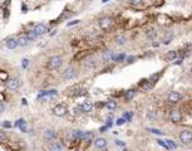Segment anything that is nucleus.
Returning a JSON list of instances; mask_svg holds the SVG:
<instances>
[{"label": "nucleus", "instance_id": "nucleus-1", "mask_svg": "<svg viewBox=\"0 0 192 151\" xmlns=\"http://www.w3.org/2000/svg\"><path fill=\"white\" fill-rule=\"evenodd\" d=\"M180 140L183 145H191L192 144V131L190 128H185L180 134Z\"/></svg>", "mask_w": 192, "mask_h": 151}, {"label": "nucleus", "instance_id": "nucleus-2", "mask_svg": "<svg viewBox=\"0 0 192 151\" xmlns=\"http://www.w3.org/2000/svg\"><path fill=\"white\" fill-rule=\"evenodd\" d=\"M68 112L67 110V106L65 105H56L54 108H53V115L56 116V117H63V116H65Z\"/></svg>", "mask_w": 192, "mask_h": 151}, {"label": "nucleus", "instance_id": "nucleus-3", "mask_svg": "<svg viewBox=\"0 0 192 151\" xmlns=\"http://www.w3.org/2000/svg\"><path fill=\"white\" fill-rule=\"evenodd\" d=\"M62 63H63L62 57L54 55V57H52V58L49 59V68L50 69H58L62 65Z\"/></svg>", "mask_w": 192, "mask_h": 151}, {"label": "nucleus", "instance_id": "nucleus-4", "mask_svg": "<svg viewBox=\"0 0 192 151\" xmlns=\"http://www.w3.org/2000/svg\"><path fill=\"white\" fill-rule=\"evenodd\" d=\"M181 120H182L181 112L176 108L171 110V112H169V121H171L172 124H178V122H181Z\"/></svg>", "mask_w": 192, "mask_h": 151}, {"label": "nucleus", "instance_id": "nucleus-5", "mask_svg": "<svg viewBox=\"0 0 192 151\" xmlns=\"http://www.w3.org/2000/svg\"><path fill=\"white\" fill-rule=\"evenodd\" d=\"M74 77H75V69L72 68V67L67 68L64 72H63V74H62V78L64 81H70V80H73Z\"/></svg>", "mask_w": 192, "mask_h": 151}, {"label": "nucleus", "instance_id": "nucleus-6", "mask_svg": "<svg viewBox=\"0 0 192 151\" xmlns=\"http://www.w3.org/2000/svg\"><path fill=\"white\" fill-rule=\"evenodd\" d=\"M181 98H182L181 93L177 92V91H172V92H169L168 97H167L169 103H177V102H180V101H181Z\"/></svg>", "mask_w": 192, "mask_h": 151}, {"label": "nucleus", "instance_id": "nucleus-7", "mask_svg": "<svg viewBox=\"0 0 192 151\" xmlns=\"http://www.w3.org/2000/svg\"><path fill=\"white\" fill-rule=\"evenodd\" d=\"M96 67H97V62L93 58H87L83 62V68L86 71H93V69H96Z\"/></svg>", "mask_w": 192, "mask_h": 151}, {"label": "nucleus", "instance_id": "nucleus-8", "mask_svg": "<svg viewBox=\"0 0 192 151\" xmlns=\"http://www.w3.org/2000/svg\"><path fill=\"white\" fill-rule=\"evenodd\" d=\"M99 25H100V28H102V29H104V30L109 29V28H111V25H112V19L109 18V17L102 18L99 20Z\"/></svg>", "mask_w": 192, "mask_h": 151}, {"label": "nucleus", "instance_id": "nucleus-9", "mask_svg": "<svg viewBox=\"0 0 192 151\" xmlns=\"http://www.w3.org/2000/svg\"><path fill=\"white\" fill-rule=\"evenodd\" d=\"M19 86H20V82H19L18 78H11V80L8 81V88H9L10 91L18 90Z\"/></svg>", "mask_w": 192, "mask_h": 151}, {"label": "nucleus", "instance_id": "nucleus-10", "mask_svg": "<svg viewBox=\"0 0 192 151\" xmlns=\"http://www.w3.org/2000/svg\"><path fill=\"white\" fill-rule=\"evenodd\" d=\"M94 146L97 149H104V147H107V140L104 137H97L94 140Z\"/></svg>", "mask_w": 192, "mask_h": 151}, {"label": "nucleus", "instance_id": "nucleus-11", "mask_svg": "<svg viewBox=\"0 0 192 151\" xmlns=\"http://www.w3.org/2000/svg\"><path fill=\"white\" fill-rule=\"evenodd\" d=\"M80 108L83 112H90L93 110V103L90 102V101H84L80 105Z\"/></svg>", "mask_w": 192, "mask_h": 151}, {"label": "nucleus", "instance_id": "nucleus-12", "mask_svg": "<svg viewBox=\"0 0 192 151\" xmlns=\"http://www.w3.org/2000/svg\"><path fill=\"white\" fill-rule=\"evenodd\" d=\"M55 137H56V132L54 130H47L44 132V138L47 141H53Z\"/></svg>", "mask_w": 192, "mask_h": 151}, {"label": "nucleus", "instance_id": "nucleus-13", "mask_svg": "<svg viewBox=\"0 0 192 151\" xmlns=\"http://www.w3.org/2000/svg\"><path fill=\"white\" fill-rule=\"evenodd\" d=\"M113 57H114V54H113L112 50H104V52L102 53V59L104 62H111L113 61Z\"/></svg>", "mask_w": 192, "mask_h": 151}, {"label": "nucleus", "instance_id": "nucleus-14", "mask_svg": "<svg viewBox=\"0 0 192 151\" xmlns=\"http://www.w3.org/2000/svg\"><path fill=\"white\" fill-rule=\"evenodd\" d=\"M140 86L142 87L144 91H149V90H152L153 83H152V82H151L149 80H143V81L140 83Z\"/></svg>", "mask_w": 192, "mask_h": 151}, {"label": "nucleus", "instance_id": "nucleus-15", "mask_svg": "<svg viewBox=\"0 0 192 151\" xmlns=\"http://www.w3.org/2000/svg\"><path fill=\"white\" fill-rule=\"evenodd\" d=\"M82 132L80 130H72L70 134H69V137L72 138V140H80L82 138Z\"/></svg>", "mask_w": 192, "mask_h": 151}, {"label": "nucleus", "instance_id": "nucleus-16", "mask_svg": "<svg viewBox=\"0 0 192 151\" xmlns=\"http://www.w3.org/2000/svg\"><path fill=\"white\" fill-rule=\"evenodd\" d=\"M17 40H18V45H20V47H25V45H28V43H29V38H28V35H20Z\"/></svg>", "mask_w": 192, "mask_h": 151}, {"label": "nucleus", "instance_id": "nucleus-17", "mask_svg": "<svg viewBox=\"0 0 192 151\" xmlns=\"http://www.w3.org/2000/svg\"><path fill=\"white\" fill-rule=\"evenodd\" d=\"M17 47H18V40L17 39L10 38V39L6 40V48H8V49H15Z\"/></svg>", "mask_w": 192, "mask_h": 151}, {"label": "nucleus", "instance_id": "nucleus-18", "mask_svg": "<svg viewBox=\"0 0 192 151\" xmlns=\"http://www.w3.org/2000/svg\"><path fill=\"white\" fill-rule=\"evenodd\" d=\"M34 29H35L38 35H43V34L47 31V27H45V24H38Z\"/></svg>", "mask_w": 192, "mask_h": 151}, {"label": "nucleus", "instance_id": "nucleus-19", "mask_svg": "<svg viewBox=\"0 0 192 151\" xmlns=\"http://www.w3.org/2000/svg\"><path fill=\"white\" fill-rule=\"evenodd\" d=\"M114 42L117 45H124L126 43H127V38H126L124 35H117L114 39Z\"/></svg>", "mask_w": 192, "mask_h": 151}, {"label": "nucleus", "instance_id": "nucleus-20", "mask_svg": "<svg viewBox=\"0 0 192 151\" xmlns=\"http://www.w3.org/2000/svg\"><path fill=\"white\" fill-rule=\"evenodd\" d=\"M106 107H107L108 111H116V110H117V102L111 100V101H108V102L106 103Z\"/></svg>", "mask_w": 192, "mask_h": 151}, {"label": "nucleus", "instance_id": "nucleus-21", "mask_svg": "<svg viewBox=\"0 0 192 151\" xmlns=\"http://www.w3.org/2000/svg\"><path fill=\"white\" fill-rule=\"evenodd\" d=\"M136 90H128L127 92H126V94H124V97H126V100L127 101H130V100H132L134 96H136Z\"/></svg>", "mask_w": 192, "mask_h": 151}, {"label": "nucleus", "instance_id": "nucleus-22", "mask_svg": "<svg viewBox=\"0 0 192 151\" xmlns=\"http://www.w3.org/2000/svg\"><path fill=\"white\" fill-rule=\"evenodd\" d=\"M92 138H93V134H92V132H83V134H82V138H80V140H83V141H92Z\"/></svg>", "mask_w": 192, "mask_h": 151}, {"label": "nucleus", "instance_id": "nucleus-23", "mask_svg": "<svg viewBox=\"0 0 192 151\" xmlns=\"http://www.w3.org/2000/svg\"><path fill=\"white\" fill-rule=\"evenodd\" d=\"M27 35H28V38H29V40H34V39H37V38L39 37V35L37 34L35 29H31V30H29V31H28V34H27Z\"/></svg>", "mask_w": 192, "mask_h": 151}, {"label": "nucleus", "instance_id": "nucleus-24", "mask_svg": "<svg viewBox=\"0 0 192 151\" xmlns=\"http://www.w3.org/2000/svg\"><path fill=\"white\" fill-rule=\"evenodd\" d=\"M165 144H166V147H167V149H176V147H177V145H176L172 140H166Z\"/></svg>", "mask_w": 192, "mask_h": 151}, {"label": "nucleus", "instance_id": "nucleus-25", "mask_svg": "<svg viewBox=\"0 0 192 151\" xmlns=\"http://www.w3.org/2000/svg\"><path fill=\"white\" fill-rule=\"evenodd\" d=\"M49 149L53 150V151H59V150L63 149V146H62L60 144H52V145L49 146Z\"/></svg>", "mask_w": 192, "mask_h": 151}, {"label": "nucleus", "instance_id": "nucleus-26", "mask_svg": "<svg viewBox=\"0 0 192 151\" xmlns=\"http://www.w3.org/2000/svg\"><path fill=\"white\" fill-rule=\"evenodd\" d=\"M172 33H168V34H166L165 37H163V43L165 44H169L171 43V39H172Z\"/></svg>", "mask_w": 192, "mask_h": 151}, {"label": "nucleus", "instance_id": "nucleus-27", "mask_svg": "<svg viewBox=\"0 0 192 151\" xmlns=\"http://www.w3.org/2000/svg\"><path fill=\"white\" fill-rule=\"evenodd\" d=\"M159 77H161V73H158V74H157V73H155V74H152V76H151L149 81H151V82H152V83H153V84H155V83H156V82H157V81H158V80H159Z\"/></svg>", "mask_w": 192, "mask_h": 151}, {"label": "nucleus", "instance_id": "nucleus-28", "mask_svg": "<svg viewBox=\"0 0 192 151\" xmlns=\"http://www.w3.org/2000/svg\"><path fill=\"white\" fill-rule=\"evenodd\" d=\"M147 118L151 120V121H155V120L157 118V113L153 112V111H149L148 113H147Z\"/></svg>", "mask_w": 192, "mask_h": 151}, {"label": "nucleus", "instance_id": "nucleus-29", "mask_svg": "<svg viewBox=\"0 0 192 151\" xmlns=\"http://www.w3.org/2000/svg\"><path fill=\"white\" fill-rule=\"evenodd\" d=\"M176 57H177V52H175V50H171V52L167 53V59H169V61L175 59Z\"/></svg>", "mask_w": 192, "mask_h": 151}, {"label": "nucleus", "instance_id": "nucleus-30", "mask_svg": "<svg viewBox=\"0 0 192 151\" xmlns=\"http://www.w3.org/2000/svg\"><path fill=\"white\" fill-rule=\"evenodd\" d=\"M130 4L133 6H141L143 4V0H130Z\"/></svg>", "mask_w": 192, "mask_h": 151}, {"label": "nucleus", "instance_id": "nucleus-31", "mask_svg": "<svg viewBox=\"0 0 192 151\" xmlns=\"http://www.w3.org/2000/svg\"><path fill=\"white\" fill-rule=\"evenodd\" d=\"M124 58H126L124 54H118V55H114V57H113V61H116V62H122V61H124Z\"/></svg>", "mask_w": 192, "mask_h": 151}, {"label": "nucleus", "instance_id": "nucleus-32", "mask_svg": "<svg viewBox=\"0 0 192 151\" xmlns=\"http://www.w3.org/2000/svg\"><path fill=\"white\" fill-rule=\"evenodd\" d=\"M4 140H6L5 132H4V131H0V141H4Z\"/></svg>", "mask_w": 192, "mask_h": 151}, {"label": "nucleus", "instance_id": "nucleus-33", "mask_svg": "<svg viewBox=\"0 0 192 151\" xmlns=\"http://www.w3.org/2000/svg\"><path fill=\"white\" fill-rule=\"evenodd\" d=\"M147 35H148L149 38H155L156 37V33H155V31H153V30H149V31H147Z\"/></svg>", "mask_w": 192, "mask_h": 151}, {"label": "nucleus", "instance_id": "nucleus-34", "mask_svg": "<svg viewBox=\"0 0 192 151\" xmlns=\"http://www.w3.org/2000/svg\"><path fill=\"white\" fill-rule=\"evenodd\" d=\"M148 131L153 132V134H158V135H162V134H163L162 131H159V130H155V128H148Z\"/></svg>", "mask_w": 192, "mask_h": 151}, {"label": "nucleus", "instance_id": "nucleus-35", "mask_svg": "<svg viewBox=\"0 0 192 151\" xmlns=\"http://www.w3.org/2000/svg\"><path fill=\"white\" fill-rule=\"evenodd\" d=\"M134 59H136V57H130V58H127V61L128 63H132V62H134Z\"/></svg>", "mask_w": 192, "mask_h": 151}, {"label": "nucleus", "instance_id": "nucleus-36", "mask_svg": "<svg viewBox=\"0 0 192 151\" xmlns=\"http://www.w3.org/2000/svg\"><path fill=\"white\" fill-rule=\"evenodd\" d=\"M124 124V118H119L117 121V125H123Z\"/></svg>", "mask_w": 192, "mask_h": 151}, {"label": "nucleus", "instance_id": "nucleus-37", "mask_svg": "<svg viewBox=\"0 0 192 151\" xmlns=\"http://www.w3.org/2000/svg\"><path fill=\"white\" fill-rule=\"evenodd\" d=\"M4 110H5V106L3 105V103H0V113L4 112Z\"/></svg>", "mask_w": 192, "mask_h": 151}, {"label": "nucleus", "instance_id": "nucleus-38", "mask_svg": "<svg viewBox=\"0 0 192 151\" xmlns=\"http://www.w3.org/2000/svg\"><path fill=\"white\" fill-rule=\"evenodd\" d=\"M3 126H4V127H11V124H10V122H4Z\"/></svg>", "mask_w": 192, "mask_h": 151}, {"label": "nucleus", "instance_id": "nucleus-39", "mask_svg": "<svg viewBox=\"0 0 192 151\" xmlns=\"http://www.w3.org/2000/svg\"><path fill=\"white\" fill-rule=\"evenodd\" d=\"M77 23H79V20H74V21H70V23H68V27H70V25H73V24H77Z\"/></svg>", "mask_w": 192, "mask_h": 151}, {"label": "nucleus", "instance_id": "nucleus-40", "mask_svg": "<svg viewBox=\"0 0 192 151\" xmlns=\"http://www.w3.org/2000/svg\"><path fill=\"white\" fill-rule=\"evenodd\" d=\"M28 65V59H24V62H23V67L25 68Z\"/></svg>", "mask_w": 192, "mask_h": 151}, {"label": "nucleus", "instance_id": "nucleus-41", "mask_svg": "<svg viewBox=\"0 0 192 151\" xmlns=\"http://www.w3.org/2000/svg\"><path fill=\"white\" fill-rule=\"evenodd\" d=\"M116 145H121V146H123V142H121V141H119V140H116Z\"/></svg>", "mask_w": 192, "mask_h": 151}, {"label": "nucleus", "instance_id": "nucleus-42", "mask_svg": "<svg viewBox=\"0 0 192 151\" xmlns=\"http://www.w3.org/2000/svg\"><path fill=\"white\" fill-rule=\"evenodd\" d=\"M190 76L192 77V67H191V69H190Z\"/></svg>", "mask_w": 192, "mask_h": 151}, {"label": "nucleus", "instance_id": "nucleus-43", "mask_svg": "<svg viewBox=\"0 0 192 151\" xmlns=\"http://www.w3.org/2000/svg\"><path fill=\"white\" fill-rule=\"evenodd\" d=\"M107 1H108V0H102V3H107Z\"/></svg>", "mask_w": 192, "mask_h": 151}, {"label": "nucleus", "instance_id": "nucleus-44", "mask_svg": "<svg viewBox=\"0 0 192 151\" xmlns=\"http://www.w3.org/2000/svg\"><path fill=\"white\" fill-rule=\"evenodd\" d=\"M88 1H90V0H88Z\"/></svg>", "mask_w": 192, "mask_h": 151}]
</instances>
